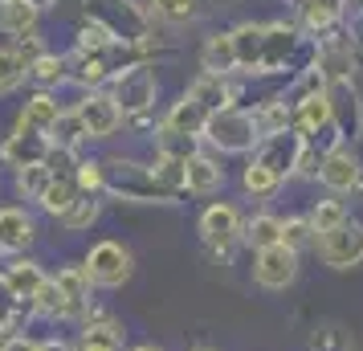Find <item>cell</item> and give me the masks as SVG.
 Here are the masks:
<instances>
[{"label": "cell", "mask_w": 363, "mask_h": 351, "mask_svg": "<svg viewBox=\"0 0 363 351\" xmlns=\"http://www.w3.org/2000/svg\"><path fill=\"white\" fill-rule=\"evenodd\" d=\"M204 139H208L213 147L229 151V155H241V151H249L253 143H262L253 115H249V111H233V106L229 111L208 115V123H204Z\"/></svg>", "instance_id": "1"}, {"label": "cell", "mask_w": 363, "mask_h": 351, "mask_svg": "<svg viewBox=\"0 0 363 351\" xmlns=\"http://www.w3.org/2000/svg\"><path fill=\"white\" fill-rule=\"evenodd\" d=\"M86 274H90V282L102 286V290H118V286L131 282L135 274V257L127 245H118V241H99V245H90L86 253Z\"/></svg>", "instance_id": "2"}, {"label": "cell", "mask_w": 363, "mask_h": 351, "mask_svg": "<svg viewBox=\"0 0 363 351\" xmlns=\"http://www.w3.org/2000/svg\"><path fill=\"white\" fill-rule=\"evenodd\" d=\"M314 250L323 257L327 269H355L363 266V225L359 221H343L335 233H323L314 241Z\"/></svg>", "instance_id": "3"}, {"label": "cell", "mask_w": 363, "mask_h": 351, "mask_svg": "<svg viewBox=\"0 0 363 351\" xmlns=\"http://www.w3.org/2000/svg\"><path fill=\"white\" fill-rule=\"evenodd\" d=\"M298 278V250L290 245H269L253 257V282L262 286V290H286V286H294Z\"/></svg>", "instance_id": "4"}, {"label": "cell", "mask_w": 363, "mask_h": 351, "mask_svg": "<svg viewBox=\"0 0 363 351\" xmlns=\"http://www.w3.org/2000/svg\"><path fill=\"white\" fill-rule=\"evenodd\" d=\"M74 115L82 123L86 139H111L118 131V123H123V111H118L115 94H86L78 106H74Z\"/></svg>", "instance_id": "5"}, {"label": "cell", "mask_w": 363, "mask_h": 351, "mask_svg": "<svg viewBox=\"0 0 363 351\" xmlns=\"http://www.w3.org/2000/svg\"><path fill=\"white\" fill-rule=\"evenodd\" d=\"M155 74L143 66H135V69H123L118 74V82H115V102H118V111L123 115H139V111H147L151 102H155Z\"/></svg>", "instance_id": "6"}, {"label": "cell", "mask_w": 363, "mask_h": 351, "mask_svg": "<svg viewBox=\"0 0 363 351\" xmlns=\"http://www.w3.org/2000/svg\"><path fill=\"white\" fill-rule=\"evenodd\" d=\"M45 282H50V278H45V269L37 266L33 257H13V262L0 266V286L9 290L13 302H33L37 290Z\"/></svg>", "instance_id": "7"}, {"label": "cell", "mask_w": 363, "mask_h": 351, "mask_svg": "<svg viewBox=\"0 0 363 351\" xmlns=\"http://www.w3.org/2000/svg\"><path fill=\"white\" fill-rule=\"evenodd\" d=\"M241 213L233 208V204H208L204 213H200V237L213 245V250H225L233 245L237 237H241Z\"/></svg>", "instance_id": "8"}, {"label": "cell", "mask_w": 363, "mask_h": 351, "mask_svg": "<svg viewBox=\"0 0 363 351\" xmlns=\"http://www.w3.org/2000/svg\"><path fill=\"white\" fill-rule=\"evenodd\" d=\"M359 176H363L359 160L347 147H330L327 155H323V167H318L323 188H330V192H355V188H359Z\"/></svg>", "instance_id": "9"}, {"label": "cell", "mask_w": 363, "mask_h": 351, "mask_svg": "<svg viewBox=\"0 0 363 351\" xmlns=\"http://www.w3.org/2000/svg\"><path fill=\"white\" fill-rule=\"evenodd\" d=\"M53 282H57V290L66 294L69 318H86L90 315V290H94V282H90L86 266H62Z\"/></svg>", "instance_id": "10"}, {"label": "cell", "mask_w": 363, "mask_h": 351, "mask_svg": "<svg viewBox=\"0 0 363 351\" xmlns=\"http://www.w3.org/2000/svg\"><path fill=\"white\" fill-rule=\"evenodd\" d=\"M33 237H37V225L25 208H0V250L17 257V253L33 245Z\"/></svg>", "instance_id": "11"}, {"label": "cell", "mask_w": 363, "mask_h": 351, "mask_svg": "<svg viewBox=\"0 0 363 351\" xmlns=\"http://www.w3.org/2000/svg\"><path fill=\"white\" fill-rule=\"evenodd\" d=\"M45 155H50V139L45 135H25V131H17V135H9L4 139V147H0V160L9 167H33V164H45Z\"/></svg>", "instance_id": "12"}, {"label": "cell", "mask_w": 363, "mask_h": 351, "mask_svg": "<svg viewBox=\"0 0 363 351\" xmlns=\"http://www.w3.org/2000/svg\"><path fill=\"white\" fill-rule=\"evenodd\" d=\"M294 127L302 131V139H311L318 131H330L335 127V102L327 94H311V99L294 102Z\"/></svg>", "instance_id": "13"}, {"label": "cell", "mask_w": 363, "mask_h": 351, "mask_svg": "<svg viewBox=\"0 0 363 351\" xmlns=\"http://www.w3.org/2000/svg\"><path fill=\"white\" fill-rule=\"evenodd\" d=\"M57 118H62V106H57V99H53V94H33V99L25 102L21 118H17V131H25V135H45V139H50V131L57 127Z\"/></svg>", "instance_id": "14"}, {"label": "cell", "mask_w": 363, "mask_h": 351, "mask_svg": "<svg viewBox=\"0 0 363 351\" xmlns=\"http://www.w3.org/2000/svg\"><path fill=\"white\" fill-rule=\"evenodd\" d=\"M123 327L106 315H86V327L78 335V351H123Z\"/></svg>", "instance_id": "15"}, {"label": "cell", "mask_w": 363, "mask_h": 351, "mask_svg": "<svg viewBox=\"0 0 363 351\" xmlns=\"http://www.w3.org/2000/svg\"><path fill=\"white\" fill-rule=\"evenodd\" d=\"M302 143H306V139H302V135H290V131L274 135V139H262V155H257V160L269 164L278 176H286V172H294L298 160H302Z\"/></svg>", "instance_id": "16"}, {"label": "cell", "mask_w": 363, "mask_h": 351, "mask_svg": "<svg viewBox=\"0 0 363 351\" xmlns=\"http://www.w3.org/2000/svg\"><path fill=\"white\" fill-rule=\"evenodd\" d=\"M184 188L196 196H213L216 188H225V167L208 155H192L184 160Z\"/></svg>", "instance_id": "17"}, {"label": "cell", "mask_w": 363, "mask_h": 351, "mask_svg": "<svg viewBox=\"0 0 363 351\" xmlns=\"http://www.w3.org/2000/svg\"><path fill=\"white\" fill-rule=\"evenodd\" d=\"M204 123H208V111L200 106V102H192L188 94H184L172 111H167V118H164V131H172V135H188V139H200L204 135Z\"/></svg>", "instance_id": "18"}, {"label": "cell", "mask_w": 363, "mask_h": 351, "mask_svg": "<svg viewBox=\"0 0 363 351\" xmlns=\"http://www.w3.org/2000/svg\"><path fill=\"white\" fill-rule=\"evenodd\" d=\"M188 99L200 102L208 115H216V111H229L233 106V86L220 74H204V78H196V82L188 86Z\"/></svg>", "instance_id": "19"}, {"label": "cell", "mask_w": 363, "mask_h": 351, "mask_svg": "<svg viewBox=\"0 0 363 351\" xmlns=\"http://www.w3.org/2000/svg\"><path fill=\"white\" fill-rule=\"evenodd\" d=\"M241 241H245L253 253L269 250V245H281V221L274 213H257L241 225Z\"/></svg>", "instance_id": "20"}, {"label": "cell", "mask_w": 363, "mask_h": 351, "mask_svg": "<svg viewBox=\"0 0 363 351\" xmlns=\"http://www.w3.org/2000/svg\"><path fill=\"white\" fill-rule=\"evenodd\" d=\"M233 45H237V66H249L253 74L262 69V53H265V29L262 25H241L233 33Z\"/></svg>", "instance_id": "21"}, {"label": "cell", "mask_w": 363, "mask_h": 351, "mask_svg": "<svg viewBox=\"0 0 363 351\" xmlns=\"http://www.w3.org/2000/svg\"><path fill=\"white\" fill-rule=\"evenodd\" d=\"M200 62H204V69L208 74H229V69H237V45H233V33L225 37H208V45H204V53H200Z\"/></svg>", "instance_id": "22"}, {"label": "cell", "mask_w": 363, "mask_h": 351, "mask_svg": "<svg viewBox=\"0 0 363 351\" xmlns=\"http://www.w3.org/2000/svg\"><path fill=\"white\" fill-rule=\"evenodd\" d=\"M78 201V184H74V176H53V184L45 188V196H41V208H45V213H50V217H66L69 213V204Z\"/></svg>", "instance_id": "23"}, {"label": "cell", "mask_w": 363, "mask_h": 351, "mask_svg": "<svg viewBox=\"0 0 363 351\" xmlns=\"http://www.w3.org/2000/svg\"><path fill=\"white\" fill-rule=\"evenodd\" d=\"M33 25H37V9L33 4H25V0H4L0 4V29L4 33H33Z\"/></svg>", "instance_id": "24"}, {"label": "cell", "mask_w": 363, "mask_h": 351, "mask_svg": "<svg viewBox=\"0 0 363 351\" xmlns=\"http://www.w3.org/2000/svg\"><path fill=\"white\" fill-rule=\"evenodd\" d=\"M253 123H257V135H262V139H274V135L290 131L294 115H290V106H286V102H265L262 111H253Z\"/></svg>", "instance_id": "25"}, {"label": "cell", "mask_w": 363, "mask_h": 351, "mask_svg": "<svg viewBox=\"0 0 363 351\" xmlns=\"http://www.w3.org/2000/svg\"><path fill=\"white\" fill-rule=\"evenodd\" d=\"M241 184H245L249 196H274V192L281 188V176H278L269 164L253 160V164L245 167V176H241Z\"/></svg>", "instance_id": "26"}, {"label": "cell", "mask_w": 363, "mask_h": 351, "mask_svg": "<svg viewBox=\"0 0 363 351\" xmlns=\"http://www.w3.org/2000/svg\"><path fill=\"white\" fill-rule=\"evenodd\" d=\"M25 78H29L25 53L13 50V45H0V94H4V90H17Z\"/></svg>", "instance_id": "27"}, {"label": "cell", "mask_w": 363, "mask_h": 351, "mask_svg": "<svg viewBox=\"0 0 363 351\" xmlns=\"http://www.w3.org/2000/svg\"><path fill=\"white\" fill-rule=\"evenodd\" d=\"M343 221H351V217H347V208H343V201H318V204L311 208V229H314V237L335 233Z\"/></svg>", "instance_id": "28"}, {"label": "cell", "mask_w": 363, "mask_h": 351, "mask_svg": "<svg viewBox=\"0 0 363 351\" xmlns=\"http://www.w3.org/2000/svg\"><path fill=\"white\" fill-rule=\"evenodd\" d=\"M50 184H53V172L45 164H33V167H21L17 172V192L25 201H41Z\"/></svg>", "instance_id": "29"}, {"label": "cell", "mask_w": 363, "mask_h": 351, "mask_svg": "<svg viewBox=\"0 0 363 351\" xmlns=\"http://www.w3.org/2000/svg\"><path fill=\"white\" fill-rule=\"evenodd\" d=\"M33 315L37 318H69V306H66V294L57 290V282H45L41 290H37V299H33Z\"/></svg>", "instance_id": "30"}, {"label": "cell", "mask_w": 363, "mask_h": 351, "mask_svg": "<svg viewBox=\"0 0 363 351\" xmlns=\"http://www.w3.org/2000/svg\"><path fill=\"white\" fill-rule=\"evenodd\" d=\"M94 221H99V201L78 192V201L69 204V213L62 217V225H66L69 233H82V229H90V225H94Z\"/></svg>", "instance_id": "31"}, {"label": "cell", "mask_w": 363, "mask_h": 351, "mask_svg": "<svg viewBox=\"0 0 363 351\" xmlns=\"http://www.w3.org/2000/svg\"><path fill=\"white\" fill-rule=\"evenodd\" d=\"M74 184H78V192H82V196L102 192V188H106V172H102L99 160H82V164L74 167Z\"/></svg>", "instance_id": "32"}, {"label": "cell", "mask_w": 363, "mask_h": 351, "mask_svg": "<svg viewBox=\"0 0 363 351\" xmlns=\"http://www.w3.org/2000/svg\"><path fill=\"white\" fill-rule=\"evenodd\" d=\"M78 139H86V131H82V123H78V115L74 111H62V118H57V127L50 131V147H66V151H74V143Z\"/></svg>", "instance_id": "33"}, {"label": "cell", "mask_w": 363, "mask_h": 351, "mask_svg": "<svg viewBox=\"0 0 363 351\" xmlns=\"http://www.w3.org/2000/svg\"><path fill=\"white\" fill-rule=\"evenodd\" d=\"M318 237L311 229V217H290L281 221V245H290V250H302V245H314Z\"/></svg>", "instance_id": "34"}, {"label": "cell", "mask_w": 363, "mask_h": 351, "mask_svg": "<svg viewBox=\"0 0 363 351\" xmlns=\"http://www.w3.org/2000/svg\"><path fill=\"white\" fill-rule=\"evenodd\" d=\"M311 347L314 351H351V335L339 327V323H327L311 335Z\"/></svg>", "instance_id": "35"}, {"label": "cell", "mask_w": 363, "mask_h": 351, "mask_svg": "<svg viewBox=\"0 0 363 351\" xmlns=\"http://www.w3.org/2000/svg\"><path fill=\"white\" fill-rule=\"evenodd\" d=\"M29 78L37 86H53L66 78V66H62V57H50V53H41L37 62H29Z\"/></svg>", "instance_id": "36"}, {"label": "cell", "mask_w": 363, "mask_h": 351, "mask_svg": "<svg viewBox=\"0 0 363 351\" xmlns=\"http://www.w3.org/2000/svg\"><path fill=\"white\" fill-rule=\"evenodd\" d=\"M302 17L311 29H327L339 17V0H302Z\"/></svg>", "instance_id": "37"}, {"label": "cell", "mask_w": 363, "mask_h": 351, "mask_svg": "<svg viewBox=\"0 0 363 351\" xmlns=\"http://www.w3.org/2000/svg\"><path fill=\"white\" fill-rule=\"evenodd\" d=\"M155 13L167 21H192L196 17V0H151Z\"/></svg>", "instance_id": "38"}, {"label": "cell", "mask_w": 363, "mask_h": 351, "mask_svg": "<svg viewBox=\"0 0 363 351\" xmlns=\"http://www.w3.org/2000/svg\"><path fill=\"white\" fill-rule=\"evenodd\" d=\"M78 78H82L86 86H90V82H102V78H106V62H102V53H90V57L82 53V69H78Z\"/></svg>", "instance_id": "39"}, {"label": "cell", "mask_w": 363, "mask_h": 351, "mask_svg": "<svg viewBox=\"0 0 363 351\" xmlns=\"http://www.w3.org/2000/svg\"><path fill=\"white\" fill-rule=\"evenodd\" d=\"M0 351H41V339H33V335H4Z\"/></svg>", "instance_id": "40"}, {"label": "cell", "mask_w": 363, "mask_h": 351, "mask_svg": "<svg viewBox=\"0 0 363 351\" xmlns=\"http://www.w3.org/2000/svg\"><path fill=\"white\" fill-rule=\"evenodd\" d=\"M41 351H78L74 339H62V335H53V339H41Z\"/></svg>", "instance_id": "41"}, {"label": "cell", "mask_w": 363, "mask_h": 351, "mask_svg": "<svg viewBox=\"0 0 363 351\" xmlns=\"http://www.w3.org/2000/svg\"><path fill=\"white\" fill-rule=\"evenodd\" d=\"M351 37H355V41H363V13H359V17H351Z\"/></svg>", "instance_id": "42"}, {"label": "cell", "mask_w": 363, "mask_h": 351, "mask_svg": "<svg viewBox=\"0 0 363 351\" xmlns=\"http://www.w3.org/2000/svg\"><path fill=\"white\" fill-rule=\"evenodd\" d=\"M25 4H33L37 13H41V9H50V4H57V0H25Z\"/></svg>", "instance_id": "43"}, {"label": "cell", "mask_w": 363, "mask_h": 351, "mask_svg": "<svg viewBox=\"0 0 363 351\" xmlns=\"http://www.w3.org/2000/svg\"><path fill=\"white\" fill-rule=\"evenodd\" d=\"M127 351H164V347H155V343H135V347H127Z\"/></svg>", "instance_id": "44"}, {"label": "cell", "mask_w": 363, "mask_h": 351, "mask_svg": "<svg viewBox=\"0 0 363 351\" xmlns=\"http://www.w3.org/2000/svg\"><path fill=\"white\" fill-rule=\"evenodd\" d=\"M4 331H9V327H4V315H0V339H4Z\"/></svg>", "instance_id": "45"}, {"label": "cell", "mask_w": 363, "mask_h": 351, "mask_svg": "<svg viewBox=\"0 0 363 351\" xmlns=\"http://www.w3.org/2000/svg\"><path fill=\"white\" fill-rule=\"evenodd\" d=\"M196 351H208V347H196Z\"/></svg>", "instance_id": "46"}, {"label": "cell", "mask_w": 363, "mask_h": 351, "mask_svg": "<svg viewBox=\"0 0 363 351\" xmlns=\"http://www.w3.org/2000/svg\"><path fill=\"white\" fill-rule=\"evenodd\" d=\"M0 4H4V0H0Z\"/></svg>", "instance_id": "47"}]
</instances>
